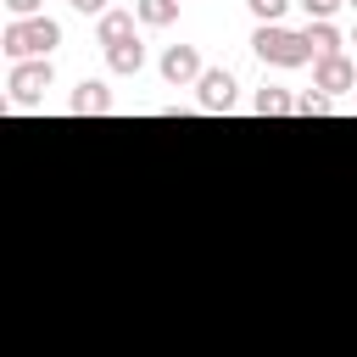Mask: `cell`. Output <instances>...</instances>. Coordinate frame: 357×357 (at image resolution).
Segmentation results:
<instances>
[{
  "label": "cell",
  "instance_id": "6da1fadb",
  "mask_svg": "<svg viewBox=\"0 0 357 357\" xmlns=\"http://www.w3.org/2000/svg\"><path fill=\"white\" fill-rule=\"evenodd\" d=\"M56 45H61V22L56 17H22V22L0 28V50L11 61H45Z\"/></svg>",
  "mask_w": 357,
  "mask_h": 357
},
{
  "label": "cell",
  "instance_id": "7a4b0ae2",
  "mask_svg": "<svg viewBox=\"0 0 357 357\" xmlns=\"http://www.w3.org/2000/svg\"><path fill=\"white\" fill-rule=\"evenodd\" d=\"M251 50H257L268 67H307V61H312V45H307V33H296V28H279V22H257V33H251Z\"/></svg>",
  "mask_w": 357,
  "mask_h": 357
},
{
  "label": "cell",
  "instance_id": "3957f363",
  "mask_svg": "<svg viewBox=\"0 0 357 357\" xmlns=\"http://www.w3.org/2000/svg\"><path fill=\"white\" fill-rule=\"evenodd\" d=\"M50 84H56V73H50V56H45V61H17V67H11V78H6V89H11V106H22V112H28V106H39Z\"/></svg>",
  "mask_w": 357,
  "mask_h": 357
},
{
  "label": "cell",
  "instance_id": "277c9868",
  "mask_svg": "<svg viewBox=\"0 0 357 357\" xmlns=\"http://www.w3.org/2000/svg\"><path fill=\"white\" fill-rule=\"evenodd\" d=\"M312 89H324L329 100H335V95H351V89H357V61H351L346 50H340V56H318V61H312Z\"/></svg>",
  "mask_w": 357,
  "mask_h": 357
},
{
  "label": "cell",
  "instance_id": "5b68a950",
  "mask_svg": "<svg viewBox=\"0 0 357 357\" xmlns=\"http://www.w3.org/2000/svg\"><path fill=\"white\" fill-rule=\"evenodd\" d=\"M201 73H206V67H201V50H195V45H167V50H162V78H167L173 89H195Z\"/></svg>",
  "mask_w": 357,
  "mask_h": 357
},
{
  "label": "cell",
  "instance_id": "8992f818",
  "mask_svg": "<svg viewBox=\"0 0 357 357\" xmlns=\"http://www.w3.org/2000/svg\"><path fill=\"white\" fill-rule=\"evenodd\" d=\"M234 73L229 67H206L201 73V84H195V100H201V112H229L234 106Z\"/></svg>",
  "mask_w": 357,
  "mask_h": 357
},
{
  "label": "cell",
  "instance_id": "52a82bcc",
  "mask_svg": "<svg viewBox=\"0 0 357 357\" xmlns=\"http://www.w3.org/2000/svg\"><path fill=\"white\" fill-rule=\"evenodd\" d=\"M134 28H139V17H134V11H123V6H112V11L95 22V39L112 50V45H128V39H139Z\"/></svg>",
  "mask_w": 357,
  "mask_h": 357
},
{
  "label": "cell",
  "instance_id": "ba28073f",
  "mask_svg": "<svg viewBox=\"0 0 357 357\" xmlns=\"http://www.w3.org/2000/svg\"><path fill=\"white\" fill-rule=\"evenodd\" d=\"M78 117H100V112H112V89L100 84V78H84L78 89H73V100H67Z\"/></svg>",
  "mask_w": 357,
  "mask_h": 357
},
{
  "label": "cell",
  "instance_id": "9c48e42d",
  "mask_svg": "<svg viewBox=\"0 0 357 357\" xmlns=\"http://www.w3.org/2000/svg\"><path fill=\"white\" fill-rule=\"evenodd\" d=\"M251 112H257V117H284V112H296V95L279 89V84H262V89L251 95Z\"/></svg>",
  "mask_w": 357,
  "mask_h": 357
},
{
  "label": "cell",
  "instance_id": "30bf717a",
  "mask_svg": "<svg viewBox=\"0 0 357 357\" xmlns=\"http://www.w3.org/2000/svg\"><path fill=\"white\" fill-rule=\"evenodd\" d=\"M301 33H307V45H312V61H318V56H340V50H346V39H340V28H335V22H307Z\"/></svg>",
  "mask_w": 357,
  "mask_h": 357
},
{
  "label": "cell",
  "instance_id": "8fae6325",
  "mask_svg": "<svg viewBox=\"0 0 357 357\" xmlns=\"http://www.w3.org/2000/svg\"><path fill=\"white\" fill-rule=\"evenodd\" d=\"M106 67H112V73H123V78H134V73L145 67V45H139V39L112 45V50H106Z\"/></svg>",
  "mask_w": 357,
  "mask_h": 357
},
{
  "label": "cell",
  "instance_id": "7c38bea8",
  "mask_svg": "<svg viewBox=\"0 0 357 357\" xmlns=\"http://www.w3.org/2000/svg\"><path fill=\"white\" fill-rule=\"evenodd\" d=\"M134 17H139V28H167V22H178V0H134Z\"/></svg>",
  "mask_w": 357,
  "mask_h": 357
},
{
  "label": "cell",
  "instance_id": "4fadbf2b",
  "mask_svg": "<svg viewBox=\"0 0 357 357\" xmlns=\"http://www.w3.org/2000/svg\"><path fill=\"white\" fill-rule=\"evenodd\" d=\"M324 112H329V95H324V89L296 95V117H324Z\"/></svg>",
  "mask_w": 357,
  "mask_h": 357
},
{
  "label": "cell",
  "instance_id": "5bb4252c",
  "mask_svg": "<svg viewBox=\"0 0 357 357\" xmlns=\"http://www.w3.org/2000/svg\"><path fill=\"white\" fill-rule=\"evenodd\" d=\"M245 6H251V17H257V22H279L290 0H245Z\"/></svg>",
  "mask_w": 357,
  "mask_h": 357
},
{
  "label": "cell",
  "instance_id": "9a60e30c",
  "mask_svg": "<svg viewBox=\"0 0 357 357\" xmlns=\"http://www.w3.org/2000/svg\"><path fill=\"white\" fill-rule=\"evenodd\" d=\"M6 11H11V22H22V17H45V0H0Z\"/></svg>",
  "mask_w": 357,
  "mask_h": 357
},
{
  "label": "cell",
  "instance_id": "2e32d148",
  "mask_svg": "<svg viewBox=\"0 0 357 357\" xmlns=\"http://www.w3.org/2000/svg\"><path fill=\"white\" fill-rule=\"evenodd\" d=\"M301 6H307V17H312V22H329V17H335L346 0H301Z\"/></svg>",
  "mask_w": 357,
  "mask_h": 357
},
{
  "label": "cell",
  "instance_id": "e0dca14e",
  "mask_svg": "<svg viewBox=\"0 0 357 357\" xmlns=\"http://www.w3.org/2000/svg\"><path fill=\"white\" fill-rule=\"evenodd\" d=\"M67 6H73V11H84V17H95V22H100V17H106V11H112V6H106V0H67Z\"/></svg>",
  "mask_w": 357,
  "mask_h": 357
},
{
  "label": "cell",
  "instance_id": "ac0fdd59",
  "mask_svg": "<svg viewBox=\"0 0 357 357\" xmlns=\"http://www.w3.org/2000/svg\"><path fill=\"white\" fill-rule=\"evenodd\" d=\"M351 45H357V28H351Z\"/></svg>",
  "mask_w": 357,
  "mask_h": 357
},
{
  "label": "cell",
  "instance_id": "d6986e66",
  "mask_svg": "<svg viewBox=\"0 0 357 357\" xmlns=\"http://www.w3.org/2000/svg\"><path fill=\"white\" fill-rule=\"evenodd\" d=\"M346 6H351V11H357V0H346Z\"/></svg>",
  "mask_w": 357,
  "mask_h": 357
}]
</instances>
